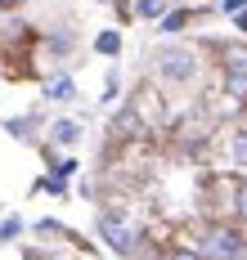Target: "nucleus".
Instances as JSON below:
<instances>
[{
  "label": "nucleus",
  "mask_w": 247,
  "mask_h": 260,
  "mask_svg": "<svg viewBox=\"0 0 247 260\" xmlns=\"http://www.w3.org/2000/svg\"><path fill=\"white\" fill-rule=\"evenodd\" d=\"M198 251H202V260H238L243 256V234L234 224H207Z\"/></svg>",
  "instance_id": "1"
},
{
  "label": "nucleus",
  "mask_w": 247,
  "mask_h": 260,
  "mask_svg": "<svg viewBox=\"0 0 247 260\" xmlns=\"http://www.w3.org/2000/svg\"><path fill=\"white\" fill-rule=\"evenodd\" d=\"M158 77L166 85H189L198 77V54L193 50H162L158 54Z\"/></svg>",
  "instance_id": "2"
},
{
  "label": "nucleus",
  "mask_w": 247,
  "mask_h": 260,
  "mask_svg": "<svg viewBox=\"0 0 247 260\" xmlns=\"http://www.w3.org/2000/svg\"><path fill=\"white\" fill-rule=\"evenodd\" d=\"M99 234H104V242H108L117 256H135L139 238H135V229H131V220H121V215L104 211V215H99Z\"/></svg>",
  "instance_id": "3"
},
{
  "label": "nucleus",
  "mask_w": 247,
  "mask_h": 260,
  "mask_svg": "<svg viewBox=\"0 0 247 260\" xmlns=\"http://www.w3.org/2000/svg\"><path fill=\"white\" fill-rule=\"evenodd\" d=\"M131 108H135V117L144 121V130H162V121H166V108H162V99H158L153 90H139L135 99H131Z\"/></svg>",
  "instance_id": "4"
},
{
  "label": "nucleus",
  "mask_w": 247,
  "mask_h": 260,
  "mask_svg": "<svg viewBox=\"0 0 247 260\" xmlns=\"http://www.w3.org/2000/svg\"><path fill=\"white\" fill-rule=\"evenodd\" d=\"M198 18H202V9H166V18L158 27H162L166 36H175V31H184V27L198 23Z\"/></svg>",
  "instance_id": "5"
},
{
  "label": "nucleus",
  "mask_w": 247,
  "mask_h": 260,
  "mask_svg": "<svg viewBox=\"0 0 247 260\" xmlns=\"http://www.w3.org/2000/svg\"><path fill=\"white\" fill-rule=\"evenodd\" d=\"M225 94L234 108H247V68L243 72H225Z\"/></svg>",
  "instance_id": "6"
},
{
  "label": "nucleus",
  "mask_w": 247,
  "mask_h": 260,
  "mask_svg": "<svg viewBox=\"0 0 247 260\" xmlns=\"http://www.w3.org/2000/svg\"><path fill=\"white\" fill-rule=\"evenodd\" d=\"M45 94H50L54 104H68V99H77V85H72V77H54L45 85Z\"/></svg>",
  "instance_id": "7"
},
{
  "label": "nucleus",
  "mask_w": 247,
  "mask_h": 260,
  "mask_svg": "<svg viewBox=\"0 0 247 260\" xmlns=\"http://www.w3.org/2000/svg\"><path fill=\"white\" fill-rule=\"evenodd\" d=\"M135 14L148 18V23H162L166 18V0H135Z\"/></svg>",
  "instance_id": "8"
},
{
  "label": "nucleus",
  "mask_w": 247,
  "mask_h": 260,
  "mask_svg": "<svg viewBox=\"0 0 247 260\" xmlns=\"http://www.w3.org/2000/svg\"><path fill=\"white\" fill-rule=\"evenodd\" d=\"M220 68H225V72H243V68H247V50H243V45H229L225 58H220Z\"/></svg>",
  "instance_id": "9"
},
{
  "label": "nucleus",
  "mask_w": 247,
  "mask_h": 260,
  "mask_svg": "<svg viewBox=\"0 0 247 260\" xmlns=\"http://www.w3.org/2000/svg\"><path fill=\"white\" fill-rule=\"evenodd\" d=\"M95 50L99 54H121V31H99V36H95Z\"/></svg>",
  "instance_id": "10"
},
{
  "label": "nucleus",
  "mask_w": 247,
  "mask_h": 260,
  "mask_svg": "<svg viewBox=\"0 0 247 260\" xmlns=\"http://www.w3.org/2000/svg\"><path fill=\"white\" fill-rule=\"evenodd\" d=\"M54 139L58 144H77V139H81V126H77V121H54Z\"/></svg>",
  "instance_id": "11"
},
{
  "label": "nucleus",
  "mask_w": 247,
  "mask_h": 260,
  "mask_svg": "<svg viewBox=\"0 0 247 260\" xmlns=\"http://www.w3.org/2000/svg\"><path fill=\"white\" fill-rule=\"evenodd\" d=\"M234 215L247 224V175H243V180H234Z\"/></svg>",
  "instance_id": "12"
},
{
  "label": "nucleus",
  "mask_w": 247,
  "mask_h": 260,
  "mask_svg": "<svg viewBox=\"0 0 247 260\" xmlns=\"http://www.w3.org/2000/svg\"><path fill=\"white\" fill-rule=\"evenodd\" d=\"M18 234H23V220H18V215H9V220L0 224V242H14Z\"/></svg>",
  "instance_id": "13"
},
{
  "label": "nucleus",
  "mask_w": 247,
  "mask_h": 260,
  "mask_svg": "<svg viewBox=\"0 0 247 260\" xmlns=\"http://www.w3.org/2000/svg\"><path fill=\"white\" fill-rule=\"evenodd\" d=\"M162 260H202V251L198 247H171V251H162Z\"/></svg>",
  "instance_id": "14"
},
{
  "label": "nucleus",
  "mask_w": 247,
  "mask_h": 260,
  "mask_svg": "<svg viewBox=\"0 0 247 260\" xmlns=\"http://www.w3.org/2000/svg\"><path fill=\"white\" fill-rule=\"evenodd\" d=\"M41 188H45V193H54V198H63V193H68V184L58 180V175H50V180L41 184Z\"/></svg>",
  "instance_id": "15"
},
{
  "label": "nucleus",
  "mask_w": 247,
  "mask_h": 260,
  "mask_svg": "<svg viewBox=\"0 0 247 260\" xmlns=\"http://www.w3.org/2000/svg\"><path fill=\"white\" fill-rule=\"evenodd\" d=\"M234 161L247 166V139H243V135H234Z\"/></svg>",
  "instance_id": "16"
},
{
  "label": "nucleus",
  "mask_w": 247,
  "mask_h": 260,
  "mask_svg": "<svg viewBox=\"0 0 247 260\" xmlns=\"http://www.w3.org/2000/svg\"><path fill=\"white\" fill-rule=\"evenodd\" d=\"M54 175H58V180H68V175H77V161H72V157H63V161L54 166Z\"/></svg>",
  "instance_id": "17"
},
{
  "label": "nucleus",
  "mask_w": 247,
  "mask_h": 260,
  "mask_svg": "<svg viewBox=\"0 0 247 260\" xmlns=\"http://www.w3.org/2000/svg\"><path fill=\"white\" fill-rule=\"evenodd\" d=\"M220 9H225V14H243L247 0H220Z\"/></svg>",
  "instance_id": "18"
},
{
  "label": "nucleus",
  "mask_w": 247,
  "mask_h": 260,
  "mask_svg": "<svg viewBox=\"0 0 247 260\" xmlns=\"http://www.w3.org/2000/svg\"><path fill=\"white\" fill-rule=\"evenodd\" d=\"M234 27H238V31L247 36V9H243V14H234Z\"/></svg>",
  "instance_id": "19"
},
{
  "label": "nucleus",
  "mask_w": 247,
  "mask_h": 260,
  "mask_svg": "<svg viewBox=\"0 0 247 260\" xmlns=\"http://www.w3.org/2000/svg\"><path fill=\"white\" fill-rule=\"evenodd\" d=\"M238 135H243V139H247V112H243V121H238Z\"/></svg>",
  "instance_id": "20"
},
{
  "label": "nucleus",
  "mask_w": 247,
  "mask_h": 260,
  "mask_svg": "<svg viewBox=\"0 0 247 260\" xmlns=\"http://www.w3.org/2000/svg\"><path fill=\"white\" fill-rule=\"evenodd\" d=\"M14 5H23V0H0V9H14Z\"/></svg>",
  "instance_id": "21"
}]
</instances>
